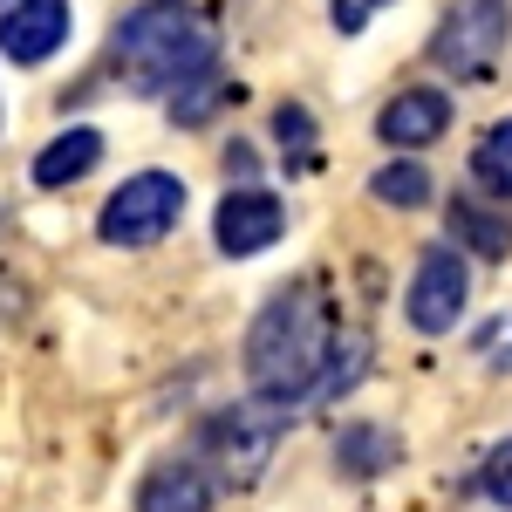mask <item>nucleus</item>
I'll use <instances>...</instances> for the list:
<instances>
[{
	"instance_id": "obj_1",
	"label": "nucleus",
	"mask_w": 512,
	"mask_h": 512,
	"mask_svg": "<svg viewBox=\"0 0 512 512\" xmlns=\"http://www.w3.org/2000/svg\"><path fill=\"white\" fill-rule=\"evenodd\" d=\"M328 355H335L328 294H321L315 280H294V287H280L274 301L260 308V321H253V335H246V376H253L260 403L287 410V403H301V396L321 390Z\"/></svg>"
},
{
	"instance_id": "obj_2",
	"label": "nucleus",
	"mask_w": 512,
	"mask_h": 512,
	"mask_svg": "<svg viewBox=\"0 0 512 512\" xmlns=\"http://www.w3.org/2000/svg\"><path fill=\"white\" fill-rule=\"evenodd\" d=\"M212 55H219V35H212V21L198 7H185V0H151V7H137L117 28V69L144 96L185 89L192 76L212 69Z\"/></svg>"
},
{
	"instance_id": "obj_3",
	"label": "nucleus",
	"mask_w": 512,
	"mask_h": 512,
	"mask_svg": "<svg viewBox=\"0 0 512 512\" xmlns=\"http://www.w3.org/2000/svg\"><path fill=\"white\" fill-rule=\"evenodd\" d=\"M178 219H185V185L171 171H137V178H123L117 192H110L96 233L110 239V246H158Z\"/></svg>"
},
{
	"instance_id": "obj_4",
	"label": "nucleus",
	"mask_w": 512,
	"mask_h": 512,
	"mask_svg": "<svg viewBox=\"0 0 512 512\" xmlns=\"http://www.w3.org/2000/svg\"><path fill=\"white\" fill-rule=\"evenodd\" d=\"M205 458L219 465V478H233V485H253V478L267 472V458H274L280 444V417L274 403H233V410H212L205 417Z\"/></svg>"
},
{
	"instance_id": "obj_5",
	"label": "nucleus",
	"mask_w": 512,
	"mask_h": 512,
	"mask_svg": "<svg viewBox=\"0 0 512 512\" xmlns=\"http://www.w3.org/2000/svg\"><path fill=\"white\" fill-rule=\"evenodd\" d=\"M506 28H512L506 0H458V7L444 14L437 41H431V62H437V69H451V76H472V69H485V62L499 55Z\"/></svg>"
},
{
	"instance_id": "obj_6",
	"label": "nucleus",
	"mask_w": 512,
	"mask_h": 512,
	"mask_svg": "<svg viewBox=\"0 0 512 512\" xmlns=\"http://www.w3.org/2000/svg\"><path fill=\"white\" fill-rule=\"evenodd\" d=\"M465 294H472V274H465V253L444 239L431 246L424 260H417V280H410V328H424V335H444L451 321L465 315Z\"/></svg>"
},
{
	"instance_id": "obj_7",
	"label": "nucleus",
	"mask_w": 512,
	"mask_h": 512,
	"mask_svg": "<svg viewBox=\"0 0 512 512\" xmlns=\"http://www.w3.org/2000/svg\"><path fill=\"white\" fill-rule=\"evenodd\" d=\"M212 233H219V253H267L280 233H287V205L274 192H260V185H239V192L219 198V219H212Z\"/></svg>"
},
{
	"instance_id": "obj_8",
	"label": "nucleus",
	"mask_w": 512,
	"mask_h": 512,
	"mask_svg": "<svg viewBox=\"0 0 512 512\" xmlns=\"http://www.w3.org/2000/svg\"><path fill=\"white\" fill-rule=\"evenodd\" d=\"M69 41V0H7L0 7V55L7 62H48Z\"/></svg>"
},
{
	"instance_id": "obj_9",
	"label": "nucleus",
	"mask_w": 512,
	"mask_h": 512,
	"mask_svg": "<svg viewBox=\"0 0 512 512\" xmlns=\"http://www.w3.org/2000/svg\"><path fill=\"white\" fill-rule=\"evenodd\" d=\"M376 130H383V144H403V151L437 144V137L451 130V96H444V89H403L390 110L376 117Z\"/></svg>"
},
{
	"instance_id": "obj_10",
	"label": "nucleus",
	"mask_w": 512,
	"mask_h": 512,
	"mask_svg": "<svg viewBox=\"0 0 512 512\" xmlns=\"http://www.w3.org/2000/svg\"><path fill=\"white\" fill-rule=\"evenodd\" d=\"M137 512H212V478L171 458V465H151L144 485H137Z\"/></svg>"
},
{
	"instance_id": "obj_11",
	"label": "nucleus",
	"mask_w": 512,
	"mask_h": 512,
	"mask_svg": "<svg viewBox=\"0 0 512 512\" xmlns=\"http://www.w3.org/2000/svg\"><path fill=\"white\" fill-rule=\"evenodd\" d=\"M451 246H458V253H485V260H506L512 253V219L506 212H485L478 198H451Z\"/></svg>"
},
{
	"instance_id": "obj_12",
	"label": "nucleus",
	"mask_w": 512,
	"mask_h": 512,
	"mask_svg": "<svg viewBox=\"0 0 512 512\" xmlns=\"http://www.w3.org/2000/svg\"><path fill=\"white\" fill-rule=\"evenodd\" d=\"M96 164H103V137H96V130H62L35 158V185H48V192H55V185H76Z\"/></svg>"
},
{
	"instance_id": "obj_13",
	"label": "nucleus",
	"mask_w": 512,
	"mask_h": 512,
	"mask_svg": "<svg viewBox=\"0 0 512 512\" xmlns=\"http://www.w3.org/2000/svg\"><path fill=\"white\" fill-rule=\"evenodd\" d=\"M369 192L383 198V205H396V212H417V205H431V171L417 158H396L369 178Z\"/></svg>"
},
{
	"instance_id": "obj_14",
	"label": "nucleus",
	"mask_w": 512,
	"mask_h": 512,
	"mask_svg": "<svg viewBox=\"0 0 512 512\" xmlns=\"http://www.w3.org/2000/svg\"><path fill=\"white\" fill-rule=\"evenodd\" d=\"M472 171H478V185H492L499 198H512V117L485 130V144L472 151Z\"/></svg>"
},
{
	"instance_id": "obj_15",
	"label": "nucleus",
	"mask_w": 512,
	"mask_h": 512,
	"mask_svg": "<svg viewBox=\"0 0 512 512\" xmlns=\"http://www.w3.org/2000/svg\"><path fill=\"white\" fill-rule=\"evenodd\" d=\"M390 458H396V444L383 431H369V424H355V431L342 437V472H355V478H376Z\"/></svg>"
},
{
	"instance_id": "obj_16",
	"label": "nucleus",
	"mask_w": 512,
	"mask_h": 512,
	"mask_svg": "<svg viewBox=\"0 0 512 512\" xmlns=\"http://www.w3.org/2000/svg\"><path fill=\"white\" fill-rule=\"evenodd\" d=\"M274 130H280V144L294 151V164H315V117H308L301 103H280Z\"/></svg>"
},
{
	"instance_id": "obj_17",
	"label": "nucleus",
	"mask_w": 512,
	"mask_h": 512,
	"mask_svg": "<svg viewBox=\"0 0 512 512\" xmlns=\"http://www.w3.org/2000/svg\"><path fill=\"white\" fill-rule=\"evenodd\" d=\"M185 89H192V96H178V103H171V110H178V123H205L212 110H219V103H226V96H233V89H226L219 76H192Z\"/></svg>"
},
{
	"instance_id": "obj_18",
	"label": "nucleus",
	"mask_w": 512,
	"mask_h": 512,
	"mask_svg": "<svg viewBox=\"0 0 512 512\" xmlns=\"http://www.w3.org/2000/svg\"><path fill=\"white\" fill-rule=\"evenodd\" d=\"M485 499L512 506V444H499V451L485 458Z\"/></svg>"
},
{
	"instance_id": "obj_19",
	"label": "nucleus",
	"mask_w": 512,
	"mask_h": 512,
	"mask_svg": "<svg viewBox=\"0 0 512 512\" xmlns=\"http://www.w3.org/2000/svg\"><path fill=\"white\" fill-rule=\"evenodd\" d=\"M376 7H390V0H328V14H335V28H342V35H362Z\"/></svg>"
},
{
	"instance_id": "obj_20",
	"label": "nucleus",
	"mask_w": 512,
	"mask_h": 512,
	"mask_svg": "<svg viewBox=\"0 0 512 512\" xmlns=\"http://www.w3.org/2000/svg\"><path fill=\"white\" fill-rule=\"evenodd\" d=\"M485 355H512V321H492L485 328Z\"/></svg>"
}]
</instances>
